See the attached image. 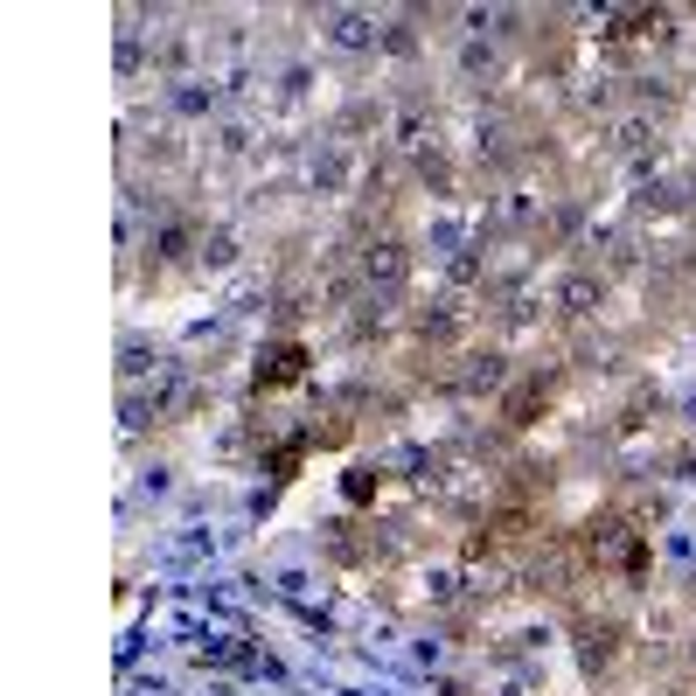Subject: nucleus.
Instances as JSON below:
<instances>
[{"label":"nucleus","mask_w":696,"mask_h":696,"mask_svg":"<svg viewBox=\"0 0 696 696\" xmlns=\"http://www.w3.org/2000/svg\"><path fill=\"white\" fill-rule=\"evenodd\" d=\"M307 341H272L265 356H258V390H286V383H300L307 377Z\"/></svg>","instance_id":"nucleus-1"},{"label":"nucleus","mask_w":696,"mask_h":696,"mask_svg":"<svg viewBox=\"0 0 696 696\" xmlns=\"http://www.w3.org/2000/svg\"><path fill=\"white\" fill-rule=\"evenodd\" d=\"M543 405H551V390H543V383H522V390L509 397V426H536Z\"/></svg>","instance_id":"nucleus-2"},{"label":"nucleus","mask_w":696,"mask_h":696,"mask_svg":"<svg viewBox=\"0 0 696 696\" xmlns=\"http://www.w3.org/2000/svg\"><path fill=\"white\" fill-rule=\"evenodd\" d=\"M377 488H383V474H369V467H356V474L341 481V494H348V502H377Z\"/></svg>","instance_id":"nucleus-3"}]
</instances>
